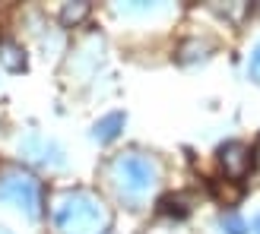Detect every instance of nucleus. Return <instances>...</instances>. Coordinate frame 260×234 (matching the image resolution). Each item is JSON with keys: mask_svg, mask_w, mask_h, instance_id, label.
Masks as SVG:
<instances>
[{"mask_svg": "<svg viewBox=\"0 0 260 234\" xmlns=\"http://www.w3.org/2000/svg\"><path fill=\"white\" fill-rule=\"evenodd\" d=\"M54 225L63 234H108L111 209L92 190H67L54 203Z\"/></svg>", "mask_w": 260, "mask_h": 234, "instance_id": "f257e3e1", "label": "nucleus"}, {"mask_svg": "<svg viewBox=\"0 0 260 234\" xmlns=\"http://www.w3.org/2000/svg\"><path fill=\"white\" fill-rule=\"evenodd\" d=\"M159 174H162L159 162L143 152H124L111 162V177L118 180V187L127 197H146L159 184Z\"/></svg>", "mask_w": 260, "mask_h": 234, "instance_id": "f03ea898", "label": "nucleus"}, {"mask_svg": "<svg viewBox=\"0 0 260 234\" xmlns=\"http://www.w3.org/2000/svg\"><path fill=\"white\" fill-rule=\"evenodd\" d=\"M0 203L22 209L29 218L42 215V180L25 168H4L0 171Z\"/></svg>", "mask_w": 260, "mask_h": 234, "instance_id": "7ed1b4c3", "label": "nucleus"}, {"mask_svg": "<svg viewBox=\"0 0 260 234\" xmlns=\"http://www.w3.org/2000/svg\"><path fill=\"white\" fill-rule=\"evenodd\" d=\"M219 165H222L229 180H241L254 168V152L244 146V142H225V146L219 149Z\"/></svg>", "mask_w": 260, "mask_h": 234, "instance_id": "20e7f679", "label": "nucleus"}, {"mask_svg": "<svg viewBox=\"0 0 260 234\" xmlns=\"http://www.w3.org/2000/svg\"><path fill=\"white\" fill-rule=\"evenodd\" d=\"M124 124H127V117H124L121 111H111V114L102 117V121H95V127H92V139H95V142H111V139L124 130Z\"/></svg>", "mask_w": 260, "mask_h": 234, "instance_id": "39448f33", "label": "nucleus"}, {"mask_svg": "<svg viewBox=\"0 0 260 234\" xmlns=\"http://www.w3.org/2000/svg\"><path fill=\"white\" fill-rule=\"evenodd\" d=\"M0 63L10 73H22L25 70V51L16 42H0Z\"/></svg>", "mask_w": 260, "mask_h": 234, "instance_id": "423d86ee", "label": "nucleus"}, {"mask_svg": "<svg viewBox=\"0 0 260 234\" xmlns=\"http://www.w3.org/2000/svg\"><path fill=\"white\" fill-rule=\"evenodd\" d=\"M89 16V4H83V0H76V4H63L60 10V25H80L83 19Z\"/></svg>", "mask_w": 260, "mask_h": 234, "instance_id": "0eeeda50", "label": "nucleus"}, {"mask_svg": "<svg viewBox=\"0 0 260 234\" xmlns=\"http://www.w3.org/2000/svg\"><path fill=\"white\" fill-rule=\"evenodd\" d=\"M213 193L219 197V203H225V206H235V203L241 200V187L232 184V180H229V184H216Z\"/></svg>", "mask_w": 260, "mask_h": 234, "instance_id": "6e6552de", "label": "nucleus"}, {"mask_svg": "<svg viewBox=\"0 0 260 234\" xmlns=\"http://www.w3.org/2000/svg\"><path fill=\"white\" fill-rule=\"evenodd\" d=\"M219 225L225 228V234H244L248 231V225H244V218L235 215V212H222V218H219Z\"/></svg>", "mask_w": 260, "mask_h": 234, "instance_id": "1a4fd4ad", "label": "nucleus"}, {"mask_svg": "<svg viewBox=\"0 0 260 234\" xmlns=\"http://www.w3.org/2000/svg\"><path fill=\"white\" fill-rule=\"evenodd\" d=\"M248 76L254 83H260V42H257V48L251 51V60H248Z\"/></svg>", "mask_w": 260, "mask_h": 234, "instance_id": "9d476101", "label": "nucleus"}, {"mask_svg": "<svg viewBox=\"0 0 260 234\" xmlns=\"http://www.w3.org/2000/svg\"><path fill=\"white\" fill-rule=\"evenodd\" d=\"M251 228H254V234H260V215H254V222H251Z\"/></svg>", "mask_w": 260, "mask_h": 234, "instance_id": "9b49d317", "label": "nucleus"}, {"mask_svg": "<svg viewBox=\"0 0 260 234\" xmlns=\"http://www.w3.org/2000/svg\"><path fill=\"white\" fill-rule=\"evenodd\" d=\"M0 234H10V231H7V228H0Z\"/></svg>", "mask_w": 260, "mask_h": 234, "instance_id": "f8f14e48", "label": "nucleus"}]
</instances>
